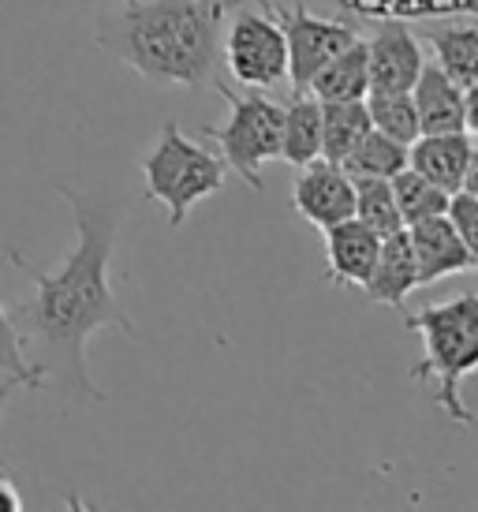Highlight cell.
<instances>
[{
	"label": "cell",
	"mask_w": 478,
	"mask_h": 512,
	"mask_svg": "<svg viewBox=\"0 0 478 512\" xmlns=\"http://www.w3.org/2000/svg\"><path fill=\"white\" fill-rule=\"evenodd\" d=\"M352 187H355V217H359L366 228H374L378 236H389V232H400V228H404L389 180H378V176H352Z\"/></svg>",
	"instance_id": "23"
},
{
	"label": "cell",
	"mask_w": 478,
	"mask_h": 512,
	"mask_svg": "<svg viewBox=\"0 0 478 512\" xmlns=\"http://www.w3.org/2000/svg\"><path fill=\"white\" fill-rule=\"evenodd\" d=\"M422 45L400 19H385L366 42V75L370 90H411L422 72Z\"/></svg>",
	"instance_id": "12"
},
{
	"label": "cell",
	"mask_w": 478,
	"mask_h": 512,
	"mask_svg": "<svg viewBox=\"0 0 478 512\" xmlns=\"http://www.w3.org/2000/svg\"><path fill=\"white\" fill-rule=\"evenodd\" d=\"M12 389H15V382H12V385H4V389H0V412H4V400L12 397Z\"/></svg>",
	"instance_id": "27"
},
{
	"label": "cell",
	"mask_w": 478,
	"mask_h": 512,
	"mask_svg": "<svg viewBox=\"0 0 478 512\" xmlns=\"http://www.w3.org/2000/svg\"><path fill=\"white\" fill-rule=\"evenodd\" d=\"M307 90L318 101H363L370 94V75H366V42L355 38L348 49H340L337 57L307 83Z\"/></svg>",
	"instance_id": "16"
},
{
	"label": "cell",
	"mask_w": 478,
	"mask_h": 512,
	"mask_svg": "<svg viewBox=\"0 0 478 512\" xmlns=\"http://www.w3.org/2000/svg\"><path fill=\"white\" fill-rule=\"evenodd\" d=\"M292 206L303 221H310L322 232L337 221H348V217H355L352 176L333 161L314 157L307 165H299V176L292 184Z\"/></svg>",
	"instance_id": "9"
},
{
	"label": "cell",
	"mask_w": 478,
	"mask_h": 512,
	"mask_svg": "<svg viewBox=\"0 0 478 512\" xmlns=\"http://www.w3.org/2000/svg\"><path fill=\"white\" fill-rule=\"evenodd\" d=\"M408 240L415 251V270H419V288L456 277V273L478 270V255L460 240V232L452 228L445 214L422 217L408 225Z\"/></svg>",
	"instance_id": "11"
},
{
	"label": "cell",
	"mask_w": 478,
	"mask_h": 512,
	"mask_svg": "<svg viewBox=\"0 0 478 512\" xmlns=\"http://www.w3.org/2000/svg\"><path fill=\"white\" fill-rule=\"evenodd\" d=\"M445 217H449L452 228L460 232V240L478 255V191H471V187L452 191L449 206H445Z\"/></svg>",
	"instance_id": "25"
},
{
	"label": "cell",
	"mask_w": 478,
	"mask_h": 512,
	"mask_svg": "<svg viewBox=\"0 0 478 512\" xmlns=\"http://www.w3.org/2000/svg\"><path fill=\"white\" fill-rule=\"evenodd\" d=\"M408 169L426 176L445 195L471 187L478 191V150L471 131H441V135H419L408 143Z\"/></svg>",
	"instance_id": "8"
},
{
	"label": "cell",
	"mask_w": 478,
	"mask_h": 512,
	"mask_svg": "<svg viewBox=\"0 0 478 512\" xmlns=\"http://www.w3.org/2000/svg\"><path fill=\"white\" fill-rule=\"evenodd\" d=\"M57 195L75 217V251L57 270H42L19 251H8V262L34 285V296L15 307L12 318L23 333V352L38 370L42 389H57L79 400H105L86 374V341L105 326L135 337V322L109 285L120 210L64 184H57Z\"/></svg>",
	"instance_id": "1"
},
{
	"label": "cell",
	"mask_w": 478,
	"mask_h": 512,
	"mask_svg": "<svg viewBox=\"0 0 478 512\" xmlns=\"http://www.w3.org/2000/svg\"><path fill=\"white\" fill-rule=\"evenodd\" d=\"M363 101L370 128L385 131L389 139H400V143L419 139V116H415V101L408 90H370Z\"/></svg>",
	"instance_id": "21"
},
{
	"label": "cell",
	"mask_w": 478,
	"mask_h": 512,
	"mask_svg": "<svg viewBox=\"0 0 478 512\" xmlns=\"http://www.w3.org/2000/svg\"><path fill=\"white\" fill-rule=\"evenodd\" d=\"M381 236L366 228L359 217L337 221L325 228V281L337 288H363L374 258H378Z\"/></svg>",
	"instance_id": "13"
},
{
	"label": "cell",
	"mask_w": 478,
	"mask_h": 512,
	"mask_svg": "<svg viewBox=\"0 0 478 512\" xmlns=\"http://www.w3.org/2000/svg\"><path fill=\"white\" fill-rule=\"evenodd\" d=\"M370 131L366 101H322V157L340 165Z\"/></svg>",
	"instance_id": "18"
},
{
	"label": "cell",
	"mask_w": 478,
	"mask_h": 512,
	"mask_svg": "<svg viewBox=\"0 0 478 512\" xmlns=\"http://www.w3.org/2000/svg\"><path fill=\"white\" fill-rule=\"evenodd\" d=\"M19 509H23V498H19V490L0 471V512H19Z\"/></svg>",
	"instance_id": "26"
},
{
	"label": "cell",
	"mask_w": 478,
	"mask_h": 512,
	"mask_svg": "<svg viewBox=\"0 0 478 512\" xmlns=\"http://www.w3.org/2000/svg\"><path fill=\"white\" fill-rule=\"evenodd\" d=\"M232 0H127L101 45L157 86L198 90L217 75Z\"/></svg>",
	"instance_id": "2"
},
{
	"label": "cell",
	"mask_w": 478,
	"mask_h": 512,
	"mask_svg": "<svg viewBox=\"0 0 478 512\" xmlns=\"http://www.w3.org/2000/svg\"><path fill=\"white\" fill-rule=\"evenodd\" d=\"M411 101L419 116V135L441 131H475V94L460 90L437 64H422L419 79L411 83Z\"/></svg>",
	"instance_id": "10"
},
{
	"label": "cell",
	"mask_w": 478,
	"mask_h": 512,
	"mask_svg": "<svg viewBox=\"0 0 478 512\" xmlns=\"http://www.w3.org/2000/svg\"><path fill=\"white\" fill-rule=\"evenodd\" d=\"M426 42L434 49V64L449 75L460 90H478V30L475 27H452L430 30Z\"/></svg>",
	"instance_id": "17"
},
{
	"label": "cell",
	"mask_w": 478,
	"mask_h": 512,
	"mask_svg": "<svg viewBox=\"0 0 478 512\" xmlns=\"http://www.w3.org/2000/svg\"><path fill=\"white\" fill-rule=\"evenodd\" d=\"M210 83L228 101V120L217 124V128L206 124L202 135L217 143L221 161L232 172H239V180H247L251 191H262V169H266V161H277V154H281L284 105L273 101L269 94H262V90H243V94H236L217 75H213Z\"/></svg>",
	"instance_id": "5"
},
{
	"label": "cell",
	"mask_w": 478,
	"mask_h": 512,
	"mask_svg": "<svg viewBox=\"0 0 478 512\" xmlns=\"http://www.w3.org/2000/svg\"><path fill=\"white\" fill-rule=\"evenodd\" d=\"M340 8H348L366 19H445V15H475L478 0H340Z\"/></svg>",
	"instance_id": "20"
},
{
	"label": "cell",
	"mask_w": 478,
	"mask_h": 512,
	"mask_svg": "<svg viewBox=\"0 0 478 512\" xmlns=\"http://www.w3.org/2000/svg\"><path fill=\"white\" fill-rule=\"evenodd\" d=\"M415 288H419V270H415V251H411L408 228L381 236L374 270H370V277H366V285L359 292H366V299H374L381 307L404 311V299Z\"/></svg>",
	"instance_id": "14"
},
{
	"label": "cell",
	"mask_w": 478,
	"mask_h": 512,
	"mask_svg": "<svg viewBox=\"0 0 478 512\" xmlns=\"http://www.w3.org/2000/svg\"><path fill=\"white\" fill-rule=\"evenodd\" d=\"M232 23L221 38L228 75L247 90H277L288 83V45L277 27V19L258 4V8H228Z\"/></svg>",
	"instance_id": "6"
},
{
	"label": "cell",
	"mask_w": 478,
	"mask_h": 512,
	"mask_svg": "<svg viewBox=\"0 0 478 512\" xmlns=\"http://www.w3.org/2000/svg\"><path fill=\"white\" fill-rule=\"evenodd\" d=\"M0 374H8L15 385H30V389H42L38 370L30 367L27 352H23V333L15 326L12 311L0 303Z\"/></svg>",
	"instance_id": "24"
},
{
	"label": "cell",
	"mask_w": 478,
	"mask_h": 512,
	"mask_svg": "<svg viewBox=\"0 0 478 512\" xmlns=\"http://www.w3.org/2000/svg\"><path fill=\"white\" fill-rule=\"evenodd\" d=\"M284 34V45H288V83L292 90H307V83L318 75V68H325L329 60L337 57L340 49L359 38L348 23L340 19H318L314 12H307V4H292L284 8L277 0H258Z\"/></svg>",
	"instance_id": "7"
},
{
	"label": "cell",
	"mask_w": 478,
	"mask_h": 512,
	"mask_svg": "<svg viewBox=\"0 0 478 512\" xmlns=\"http://www.w3.org/2000/svg\"><path fill=\"white\" fill-rule=\"evenodd\" d=\"M146 176V199L161 202L169 210V225L180 228L191 214V206L217 195L228 180V165L221 154L195 143L176 120H165V128L142 157Z\"/></svg>",
	"instance_id": "4"
},
{
	"label": "cell",
	"mask_w": 478,
	"mask_h": 512,
	"mask_svg": "<svg viewBox=\"0 0 478 512\" xmlns=\"http://www.w3.org/2000/svg\"><path fill=\"white\" fill-rule=\"evenodd\" d=\"M340 169L348 176H378V180H393L400 169H408V143L389 139L385 131L370 128L352 146V154L340 161Z\"/></svg>",
	"instance_id": "19"
},
{
	"label": "cell",
	"mask_w": 478,
	"mask_h": 512,
	"mask_svg": "<svg viewBox=\"0 0 478 512\" xmlns=\"http://www.w3.org/2000/svg\"><path fill=\"white\" fill-rule=\"evenodd\" d=\"M281 161L288 165H307L314 157H322V101L310 90H292L284 105L281 120Z\"/></svg>",
	"instance_id": "15"
},
{
	"label": "cell",
	"mask_w": 478,
	"mask_h": 512,
	"mask_svg": "<svg viewBox=\"0 0 478 512\" xmlns=\"http://www.w3.org/2000/svg\"><path fill=\"white\" fill-rule=\"evenodd\" d=\"M389 187H393V199H396V210H400L404 228L422 221V217L445 214V206H449V195L437 184H430L426 176H419L415 169H400L393 180H389Z\"/></svg>",
	"instance_id": "22"
},
{
	"label": "cell",
	"mask_w": 478,
	"mask_h": 512,
	"mask_svg": "<svg viewBox=\"0 0 478 512\" xmlns=\"http://www.w3.org/2000/svg\"><path fill=\"white\" fill-rule=\"evenodd\" d=\"M404 326L422 337V359L408 374L415 382H434L437 408L452 423L471 427V408L460 397V385L478 367V296L460 292L445 303L408 311Z\"/></svg>",
	"instance_id": "3"
}]
</instances>
